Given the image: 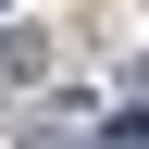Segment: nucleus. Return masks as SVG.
Here are the masks:
<instances>
[{"instance_id":"f257e3e1","label":"nucleus","mask_w":149,"mask_h":149,"mask_svg":"<svg viewBox=\"0 0 149 149\" xmlns=\"http://www.w3.org/2000/svg\"><path fill=\"white\" fill-rule=\"evenodd\" d=\"M13 74H37V25H0V87Z\"/></svg>"},{"instance_id":"f03ea898","label":"nucleus","mask_w":149,"mask_h":149,"mask_svg":"<svg viewBox=\"0 0 149 149\" xmlns=\"http://www.w3.org/2000/svg\"><path fill=\"white\" fill-rule=\"evenodd\" d=\"M0 13H13V0H0Z\"/></svg>"}]
</instances>
